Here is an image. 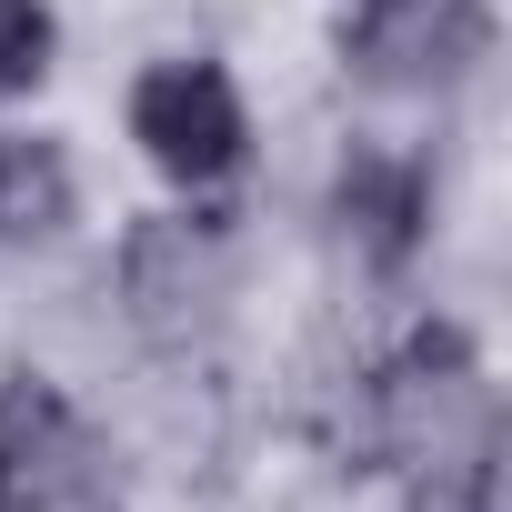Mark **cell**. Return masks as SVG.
Segmentation results:
<instances>
[{"label":"cell","mask_w":512,"mask_h":512,"mask_svg":"<svg viewBox=\"0 0 512 512\" xmlns=\"http://www.w3.org/2000/svg\"><path fill=\"white\" fill-rule=\"evenodd\" d=\"M452 442L482 472V452H492V382H482V362H472L462 332H412V352L362 382V402L342 422V472L452 462Z\"/></svg>","instance_id":"1"},{"label":"cell","mask_w":512,"mask_h":512,"mask_svg":"<svg viewBox=\"0 0 512 512\" xmlns=\"http://www.w3.org/2000/svg\"><path fill=\"white\" fill-rule=\"evenodd\" d=\"M131 141H141V161L171 171L181 191H211V181L241 171L251 111H241V91H231L221 61H151V71L131 81Z\"/></svg>","instance_id":"2"},{"label":"cell","mask_w":512,"mask_h":512,"mask_svg":"<svg viewBox=\"0 0 512 512\" xmlns=\"http://www.w3.org/2000/svg\"><path fill=\"white\" fill-rule=\"evenodd\" d=\"M221 292H231V241L221 221H191V211H151L131 221L121 241V302L151 342H191L221 322Z\"/></svg>","instance_id":"3"},{"label":"cell","mask_w":512,"mask_h":512,"mask_svg":"<svg viewBox=\"0 0 512 512\" xmlns=\"http://www.w3.org/2000/svg\"><path fill=\"white\" fill-rule=\"evenodd\" d=\"M492 51V0H362L342 41L352 81L372 91H452Z\"/></svg>","instance_id":"4"},{"label":"cell","mask_w":512,"mask_h":512,"mask_svg":"<svg viewBox=\"0 0 512 512\" xmlns=\"http://www.w3.org/2000/svg\"><path fill=\"white\" fill-rule=\"evenodd\" d=\"M332 221H342V241L362 251L372 272H402L412 251H422V221H432L422 161H402V151H352L342 181H332Z\"/></svg>","instance_id":"5"},{"label":"cell","mask_w":512,"mask_h":512,"mask_svg":"<svg viewBox=\"0 0 512 512\" xmlns=\"http://www.w3.org/2000/svg\"><path fill=\"white\" fill-rule=\"evenodd\" d=\"M81 462H91V442H81L71 402H61L51 382L11 372V382H0V492H11V512L61 502V492L81 482Z\"/></svg>","instance_id":"6"},{"label":"cell","mask_w":512,"mask_h":512,"mask_svg":"<svg viewBox=\"0 0 512 512\" xmlns=\"http://www.w3.org/2000/svg\"><path fill=\"white\" fill-rule=\"evenodd\" d=\"M71 201H81V181H71L61 141H31V131L0 141V241H51L71 221Z\"/></svg>","instance_id":"7"},{"label":"cell","mask_w":512,"mask_h":512,"mask_svg":"<svg viewBox=\"0 0 512 512\" xmlns=\"http://www.w3.org/2000/svg\"><path fill=\"white\" fill-rule=\"evenodd\" d=\"M51 51H61L51 0H0V101L41 91V81H51Z\"/></svg>","instance_id":"8"},{"label":"cell","mask_w":512,"mask_h":512,"mask_svg":"<svg viewBox=\"0 0 512 512\" xmlns=\"http://www.w3.org/2000/svg\"><path fill=\"white\" fill-rule=\"evenodd\" d=\"M402 512H492V492H482V472H432Z\"/></svg>","instance_id":"9"},{"label":"cell","mask_w":512,"mask_h":512,"mask_svg":"<svg viewBox=\"0 0 512 512\" xmlns=\"http://www.w3.org/2000/svg\"><path fill=\"white\" fill-rule=\"evenodd\" d=\"M0 512H11V492H0Z\"/></svg>","instance_id":"10"}]
</instances>
